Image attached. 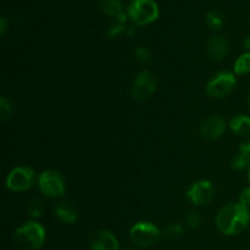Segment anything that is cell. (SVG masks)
Wrapping results in <instances>:
<instances>
[{
    "mask_svg": "<svg viewBox=\"0 0 250 250\" xmlns=\"http://www.w3.org/2000/svg\"><path fill=\"white\" fill-rule=\"evenodd\" d=\"M250 214L248 208L241 203H232L219 211L216 216V226L221 233L226 236H236L248 227Z\"/></svg>",
    "mask_w": 250,
    "mask_h": 250,
    "instance_id": "cell-1",
    "label": "cell"
},
{
    "mask_svg": "<svg viewBox=\"0 0 250 250\" xmlns=\"http://www.w3.org/2000/svg\"><path fill=\"white\" fill-rule=\"evenodd\" d=\"M45 241V229L36 221H28L15 231V242L17 246L27 250L41 248Z\"/></svg>",
    "mask_w": 250,
    "mask_h": 250,
    "instance_id": "cell-2",
    "label": "cell"
},
{
    "mask_svg": "<svg viewBox=\"0 0 250 250\" xmlns=\"http://www.w3.org/2000/svg\"><path fill=\"white\" fill-rule=\"evenodd\" d=\"M159 6L154 0H132L127 6V17L133 26H146L159 17Z\"/></svg>",
    "mask_w": 250,
    "mask_h": 250,
    "instance_id": "cell-3",
    "label": "cell"
},
{
    "mask_svg": "<svg viewBox=\"0 0 250 250\" xmlns=\"http://www.w3.org/2000/svg\"><path fill=\"white\" fill-rule=\"evenodd\" d=\"M160 229L151 222L146 221L137 222L129 232L131 241L141 248H148V247L155 244L160 238Z\"/></svg>",
    "mask_w": 250,
    "mask_h": 250,
    "instance_id": "cell-4",
    "label": "cell"
},
{
    "mask_svg": "<svg viewBox=\"0 0 250 250\" xmlns=\"http://www.w3.org/2000/svg\"><path fill=\"white\" fill-rule=\"evenodd\" d=\"M39 189L45 197L60 198L65 194V181L54 170H46L38 178Z\"/></svg>",
    "mask_w": 250,
    "mask_h": 250,
    "instance_id": "cell-5",
    "label": "cell"
},
{
    "mask_svg": "<svg viewBox=\"0 0 250 250\" xmlns=\"http://www.w3.org/2000/svg\"><path fill=\"white\" fill-rule=\"evenodd\" d=\"M36 181V173L31 167H15L6 177V187L12 192H24L32 188Z\"/></svg>",
    "mask_w": 250,
    "mask_h": 250,
    "instance_id": "cell-6",
    "label": "cell"
},
{
    "mask_svg": "<svg viewBox=\"0 0 250 250\" xmlns=\"http://www.w3.org/2000/svg\"><path fill=\"white\" fill-rule=\"evenodd\" d=\"M236 85V78L232 72L229 71H221L216 73L207 85V93L212 98H225L234 89Z\"/></svg>",
    "mask_w": 250,
    "mask_h": 250,
    "instance_id": "cell-7",
    "label": "cell"
},
{
    "mask_svg": "<svg viewBox=\"0 0 250 250\" xmlns=\"http://www.w3.org/2000/svg\"><path fill=\"white\" fill-rule=\"evenodd\" d=\"M156 85H158V82L153 73L149 71H142L134 78L133 84H132V95L134 99L143 102L154 94Z\"/></svg>",
    "mask_w": 250,
    "mask_h": 250,
    "instance_id": "cell-8",
    "label": "cell"
},
{
    "mask_svg": "<svg viewBox=\"0 0 250 250\" xmlns=\"http://www.w3.org/2000/svg\"><path fill=\"white\" fill-rule=\"evenodd\" d=\"M214 194L215 189L212 183L210 181L203 180L193 183L189 189L187 190L186 195L189 199V202H192L197 207H200V205H205L211 202Z\"/></svg>",
    "mask_w": 250,
    "mask_h": 250,
    "instance_id": "cell-9",
    "label": "cell"
},
{
    "mask_svg": "<svg viewBox=\"0 0 250 250\" xmlns=\"http://www.w3.org/2000/svg\"><path fill=\"white\" fill-rule=\"evenodd\" d=\"M225 129H226V122L221 116H217V115L207 117L199 127L200 134L204 138L211 139V141L219 139L224 134Z\"/></svg>",
    "mask_w": 250,
    "mask_h": 250,
    "instance_id": "cell-10",
    "label": "cell"
},
{
    "mask_svg": "<svg viewBox=\"0 0 250 250\" xmlns=\"http://www.w3.org/2000/svg\"><path fill=\"white\" fill-rule=\"evenodd\" d=\"M90 250H119V241L114 233L106 229L95 232L89 241Z\"/></svg>",
    "mask_w": 250,
    "mask_h": 250,
    "instance_id": "cell-11",
    "label": "cell"
},
{
    "mask_svg": "<svg viewBox=\"0 0 250 250\" xmlns=\"http://www.w3.org/2000/svg\"><path fill=\"white\" fill-rule=\"evenodd\" d=\"M229 41L225 36L221 34H216V36H212L209 39L207 45V51L208 55L215 61H220L227 55L229 53Z\"/></svg>",
    "mask_w": 250,
    "mask_h": 250,
    "instance_id": "cell-12",
    "label": "cell"
},
{
    "mask_svg": "<svg viewBox=\"0 0 250 250\" xmlns=\"http://www.w3.org/2000/svg\"><path fill=\"white\" fill-rule=\"evenodd\" d=\"M98 5L103 12L115 17L120 23H125L127 14L125 12L122 0H98Z\"/></svg>",
    "mask_w": 250,
    "mask_h": 250,
    "instance_id": "cell-13",
    "label": "cell"
},
{
    "mask_svg": "<svg viewBox=\"0 0 250 250\" xmlns=\"http://www.w3.org/2000/svg\"><path fill=\"white\" fill-rule=\"evenodd\" d=\"M55 216L63 224H73L78 219V210L68 202H61L55 207Z\"/></svg>",
    "mask_w": 250,
    "mask_h": 250,
    "instance_id": "cell-14",
    "label": "cell"
},
{
    "mask_svg": "<svg viewBox=\"0 0 250 250\" xmlns=\"http://www.w3.org/2000/svg\"><path fill=\"white\" fill-rule=\"evenodd\" d=\"M229 128L238 136L250 134V117L246 115H237L229 122Z\"/></svg>",
    "mask_w": 250,
    "mask_h": 250,
    "instance_id": "cell-15",
    "label": "cell"
},
{
    "mask_svg": "<svg viewBox=\"0 0 250 250\" xmlns=\"http://www.w3.org/2000/svg\"><path fill=\"white\" fill-rule=\"evenodd\" d=\"M232 167L242 171L250 168V150L247 146V143H243L239 146V151L232 160Z\"/></svg>",
    "mask_w": 250,
    "mask_h": 250,
    "instance_id": "cell-16",
    "label": "cell"
},
{
    "mask_svg": "<svg viewBox=\"0 0 250 250\" xmlns=\"http://www.w3.org/2000/svg\"><path fill=\"white\" fill-rule=\"evenodd\" d=\"M234 72L237 75H247L250 72V53H244L237 59L234 63Z\"/></svg>",
    "mask_w": 250,
    "mask_h": 250,
    "instance_id": "cell-17",
    "label": "cell"
},
{
    "mask_svg": "<svg viewBox=\"0 0 250 250\" xmlns=\"http://www.w3.org/2000/svg\"><path fill=\"white\" fill-rule=\"evenodd\" d=\"M207 23L210 28L215 31L222 28L225 23L224 16L219 11H209L207 14Z\"/></svg>",
    "mask_w": 250,
    "mask_h": 250,
    "instance_id": "cell-18",
    "label": "cell"
},
{
    "mask_svg": "<svg viewBox=\"0 0 250 250\" xmlns=\"http://www.w3.org/2000/svg\"><path fill=\"white\" fill-rule=\"evenodd\" d=\"M12 114V104L6 97H1L0 99V119L2 122L6 121Z\"/></svg>",
    "mask_w": 250,
    "mask_h": 250,
    "instance_id": "cell-19",
    "label": "cell"
},
{
    "mask_svg": "<svg viewBox=\"0 0 250 250\" xmlns=\"http://www.w3.org/2000/svg\"><path fill=\"white\" fill-rule=\"evenodd\" d=\"M182 232L183 229L180 224H170L164 231V236L168 239H177Z\"/></svg>",
    "mask_w": 250,
    "mask_h": 250,
    "instance_id": "cell-20",
    "label": "cell"
},
{
    "mask_svg": "<svg viewBox=\"0 0 250 250\" xmlns=\"http://www.w3.org/2000/svg\"><path fill=\"white\" fill-rule=\"evenodd\" d=\"M28 212L31 216L39 217L43 212V205L38 200H33V202L28 203Z\"/></svg>",
    "mask_w": 250,
    "mask_h": 250,
    "instance_id": "cell-21",
    "label": "cell"
},
{
    "mask_svg": "<svg viewBox=\"0 0 250 250\" xmlns=\"http://www.w3.org/2000/svg\"><path fill=\"white\" fill-rule=\"evenodd\" d=\"M136 56L142 62H148L151 59V51L146 46H138L136 49Z\"/></svg>",
    "mask_w": 250,
    "mask_h": 250,
    "instance_id": "cell-22",
    "label": "cell"
},
{
    "mask_svg": "<svg viewBox=\"0 0 250 250\" xmlns=\"http://www.w3.org/2000/svg\"><path fill=\"white\" fill-rule=\"evenodd\" d=\"M187 224L190 229H198V227L200 226V224H202V217H200V215L198 214V212H189V214L187 215Z\"/></svg>",
    "mask_w": 250,
    "mask_h": 250,
    "instance_id": "cell-23",
    "label": "cell"
},
{
    "mask_svg": "<svg viewBox=\"0 0 250 250\" xmlns=\"http://www.w3.org/2000/svg\"><path fill=\"white\" fill-rule=\"evenodd\" d=\"M126 29L127 28L125 27L124 23H120V22H117L116 24H114V26H112L111 28L107 31L106 36L109 37V38H116V37L121 36V34L126 31Z\"/></svg>",
    "mask_w": 250,
    "mask_h": 250,
    "instance_id": "cell-24",
    "label": "cell"
},
{
    "mask_svg": "<svg viewBox=\"0 0 250 250\" xmlns=\"http://www.w3.org/2000/svg\"><path fill=\"white\" fill-rule=\"evenodd\" d=\"M239 203L243 204L244 207L248 208L250 205V187L244 188L241 192V195H239Z\"/></svg>",
    "mask_w": 250,
    "mask_h": 250,
    "instance_id": "cell-25",
    "label": "cell"
},
{
    "mask_svg": "<svg viewBox=\"0 0 250 250\" xmlns=\"http://www.w3.org/2000/svg\"><path fill=\"white\" fill-rule=\"evenodd\" d=\"M6 27H7V20L5 19V17H2V19L0 20V33H1V36H4L5 32H6Z\"/></svg>",
    "mask_w": 250,
    "mask_h": 250,
    "instance_id": "cell-26",
    "label": "cell"
},
{
    "mask_svg": "<svg viewBox=\"0 0 250 250\" xmlns=\"http://www.w3.org/2000/svg\"><path fill=\"white\" fill-rule=\"evenodd\" d=\"M134 31H136V26L127 27V29H126V33H127V36L132 37V36H133V34H134Z\"/></svg>",
    "mask_w": 250,
    "mask_h": 250,
    "instance_id": "cell-27",
    "label": "cell"
},
{
    "mask_svg": "<svg viewBox=\"0 0 250 250\" xmlns=\"http://www.w3.org/2000/svg\"><path fill=\"white\" fill-rule=\"evenodd\" d=\"M244 48L248 50V53H250V37L246 38V41H244Z\"/></svg>",
    "mask_w": 250,
    "mask_h": 250,
    "instance_id": "cell-28",
    "label": "cell"
},
{
    "mask_svg": "<svg viewBox=\"0 0 250 250\" xmlns=\"http://www.w3.org/2000/svg\"><path fill=\"white\" fill-rule=\"evenodd\" d=\"M247 146H248V149L250 150V138H249V142H248V143H247Z\"/></svg>",
    "mask_w": 250,
    "mask_h": 250,
    "instance_id": "cell-29",
    "label": "cell"
},
{
    "mask_svg": "<svg viewBox=\"0 0 250 250\" xmlns=\"http://www.w3.org/2000/svg\"><path fill=\"white\" fill-rule=\"evenodd\" d=\"M248 180H249V183H250V168H249V172H248Z\"/></svg>",
    "mask_w": 250,
    "mask_h": 250,
    "instance_id": "cell-30",
    "label": "cell"
},
{
    "mask_svg": "<svg viewBox=\"0 0 250 250\" xmlns=\"http://www.w3.org/2000/svg\"><path fill=\"white\" fill-rule=\"evenodd\" d=\"M248 104H249V109H250V94H249V99H248Z\"/></svg>",
    "mask_w": 250,
    "mask_h": 250,
    "instance_id": "cell-31",
    "label": "cell"
},
{
    "mask_svg": "<svg viewBox=\"0 0 250 250\" xmlns=\"http://www.w3.org/2000/svg\"><path fill=\"white\" fill-rule=\"evenodd\" d=\"M128 250H133V249H128Z\"/></svg>",
    "mask_w": 250,
    "mask_h": 250,
    "instance_id": "cell-32",
    "label": "cell"
}]
</instances>
